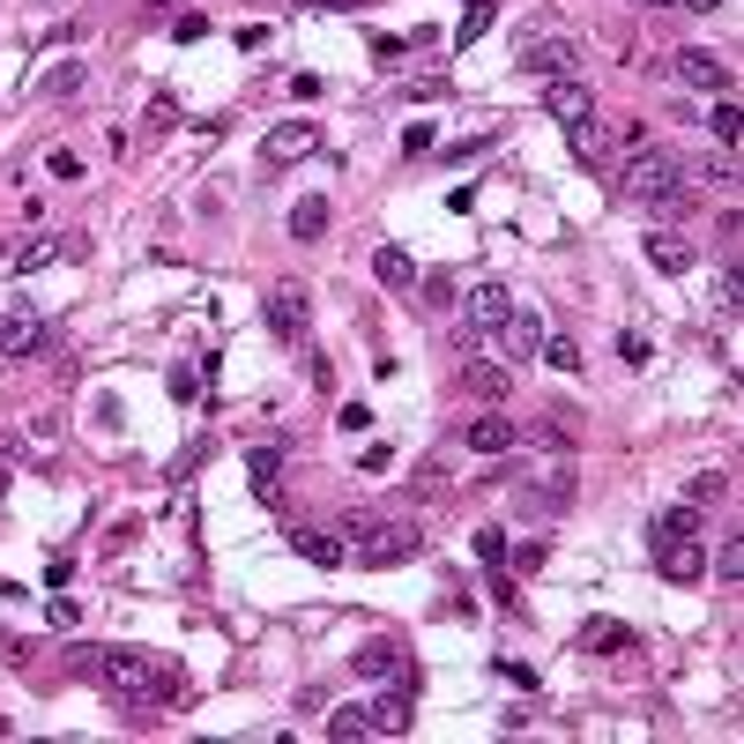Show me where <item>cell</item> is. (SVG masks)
<instances>
[{
	"mask_svg": "<svg viewBox=\"0 0 744 744\" xmlns=\"http://www.w3.org/2000/svg\"><path fill=\"white\" fill-rule=\"evenodd\" d=\"M677 8H693V16H715L722 0H677Z\"/></svg>",
	"mask_w": 744,
	"mask_h": 744,
	"instance_id": "cell-42",
	"label": "cell"
},
{
	"mask_svg": "<svg viewBox=\"0 0 744 744\" xmlns=\"http://www.w3.org/2000/svg\"><path fill=\"white\" fill-rule=\"evenodd\" d=\"M247 476H253V492H261V499H275V484H283V446H275V440L247 446Z\"/></svg>",
	"mask_w": 744,
	"mask_h": 744,
	"instance_id": "cell-16",
	"label": "cell"
},
{
	"mask_svg": "<svg viewBox=\"0 0 744 744\" xmlns=\"http://www.w3.org/2000/svg\"><path fill=\"white\" fill-rule=\"evenodd\" d=\"M46 343H52V328L38 305H8L0 313V358H38Z\"/></svg>",
	"mask_w": 744,
	"mask_h": 744,
	"instance_id": "cell-5",
	"label": "cell"
},
{
	"mask_svg": "<svg viewBox=\"0 0 744 744\" xmlns=\"http://www.w3.org/2000/svg\"><path fill=\"white\" fill-rule=\"evenodd\" d=\"M677 82H693L707 98H730V60H722L715 46H685L677 52Z\"/></svg>",
	"mask_w": 744,
	"mask_h": 744,
	"instance_id": "cell-8",
	"label": "cell"
},
{
	"mask_svg": "<svg viewBox=\"0 0 744 744\" xmlns=\"http://www.w3.org/2000/svg\"><path fill=\"white\" fill-rule=\"evenodd\" d=\"M82 82H90V74H82V60H60V68L46 74V98H74Z\"/></svg>",
	"mask_w": 744,
	"mask_h": 744,
	"instance_id": "cell-30",
	"label": "cell"
},
{
	"mask_svg": "<svg viewBox=\"0 0 744 744\" xmlns=\"http://www.w3.org/2000/svg\"><path fill=\"white\" fill-rule=\"evenodd\" d=\"M625 194L641 201V209H655V217H677V209H685V201H693V187H685V157H677V149H633V157H625Z\"/></svg>",
	"mask_w": 744,
	"mask_h": 744,
	"instance_id": "cell-2",
	"label": "cell"
},
{
	"mask_svg": "<svg viewBox=\"0 0 744 744\" xmlns=\"http://www.w3.org/2000/svg\"><path fill=\"white\" fill-rule=\"evenodd\" d=\"M350 663H358V677H380V685H388V677H402V647L395 641H365Z\"/></svg>",
	"mask_w": 744,
	"mask_h": 744,
	"instance_id": "cell-19",
	"label": "cell"
},
{
	"mask_svg": "<svg viewBox=\"0 0 744 744\" xmlns=\"http://www.w3.org/2000/svg\"><path fill=\"white\" fill-rule=\"evenodd\" d=\"M328 737H335V744H358V737H372L365 707H358V700H350V707H335V715H328Z\"/></svg>",
	"mask_w": 744,
	"mask_h": 744,
	"instance_id": "cell-26",
	"label": "cell"
},
{
	"mask_svg": "<svg viewBox=\"0 0 744 744\" xmlns=\"http://www.w3.org/2000/svg\"><path fill=\"white\" fill-rule=\"evenodd\" d=\"M343 536H350L343 551L358 559V566H372V573H380V566H402V559H418V544H424L418 521H402V514H358Z\"/></svg>",
	"mask_w": 744,
	"mask_h": 744,
	"instance_id": "cell-3",
	"label": "cell"
},
{
	"mask_svg": "<svg viewBox=\"0 0 744 744\" xmlns=\"http://www.w3.org/2000/svg\"><path fill=\"white\" fill-rule=\"evenodd\" d=\"M142 8H172V0H142Z\"/></svg>",
	"mask_w": 744,
	"mask_h": 744,
	"instance_id": "cell-43",
	"label": "cell"
},
{
	"mask_svg": "<svg viewBox=\"0 0 744 744\" xmlns=\"http://www.w3.org/2000/svg\"><path fill=\"white\" fill-rule=\"evenodd\" d=\"M291 544L305 551V559H313V566L321 573H335V566H350V551L335 544V536H328V529H291Z\"/></svg>",
	"mask_w": 744,
	"mask_h": 744,
	"instance_id": "cell-18",
	"label": "cell"
},
{
	"mask_svg": "<svg viewBox=\"0 0 744 744\" xmlns=\"http://www.w3.org/2000/svg\"><path fill=\"white\" fill-rule=\"evenodd\" d=\"M521 68L544 74V82H566V74L581 68V46H573V38H536V46L521 52Z\"/></svg>",
	"mask_w": 744,
	"mask_h": 744,
	"instance_id": "cell-11",
	"label": "cell"
},
{
	"mask_svg": "<svg viewBox=\"0 0 744 744\" xmlns=\"http://www.w3.org/2000/svg\"><path fill=\"white\" fill-rule=\"evenodd\" d=\"M372 737H410L418 730V693H410V677H388V693L365 707Z\"/></svg>",
	"mask_w": 744,
	"mask_h": 744,
	"instance_id": "cell-4",
	"label": "cell"
},
{
	"mask_svg": "<svg viewBox=\"0 0 744 744\" xmlns=\"http://www.w3.org/2000/svg\"><path fill=\"white\" fill-rule=\"evenodd\" d=\"M544 313H529V305H514L506 321H499V343H506V365H536V350H544Z\"/></svg>",
	"mask_w": 744,
	"mask_h": 744,
	"instance_id": "cell-7",
	"label": "cell"
},
{
	"mask_svg": "<svg viewBox=\"0 0 744 744\" xmlns=\"http://www.w3.org/2000/svg\"><path fill=\"white\" fill-rule=\"evenodd\" d=\"M476 559H484V566H506V536H499V529H476Z\"/></svg>",
	"mask_w": 744,
	"mask_h": 744,
	"instance_id": "cell-36",
	"label": "cell"
},
{
	"mask_svg": "<svg viewBox=\"0 0 744 744\" xmlns=\"http://www.w3.org/2000/svg\"><path fill=\"white\" fill-rule=\"evenodd\" d=\"M521 514H566L573 506V476H551V484H521Z\"/></svg>",
	"mask_w": 744,
	"mask_h": 744,
	"instance_id": "cell-15",
	"label": "cell"
},
{
	"mask_svg": "<svg viewBox=\"0 0 744 744\" xmlns=\"http://www.w3.org/2000/svg\"><path fill=\"white\" fill-rule=\"evenodd\" d=\"M619 358H625V365H647V335H641V328H625V335H619Z\"/></svg>",
	"mask_w": 744,
	"mask_h": 744,
	"instance_id": "cell-38",
	"label": "cell"
},
{
	"mask_svg": "<svg viewBox=\"0 0 744 744\" xmlns=\"http://www.w3.org/2000/svg\"><path fill=\"white\" fill-rule=\"evenodd\" d=\"M74 670L98 677V693L120 700V707H164V700L187 693V677L164 670L157 655H142V647H74Z\"/></svg>",
	"mask_w": 744,
	"mask_h": 744,
	"instance_id": "cell-1",
	"label": "cell"
},
{
	"mask_svg": "<svg viewBox=\"0 0 744 744\" xmlns=\"http://www.w3.org/2000/svg\"><path fill=\"white\" fill-rule=\"evenodd\" d=\"M566 142H573V157H581V164H603V149H611V142H603V127H595V120L566 127Z\"/></svg>",
	"mask_w": 744,
	"mask_h": 744,
	"instance_id": "cell-28",
	"label": "cell"
},
{
	"mask_svg": "<svg viewBox=\"0 0 744 744\" xmlns=\"http://www.w3.org/2000/svg\"><path fill=\"white\" fill-rule=\"evenodd\" d=\"M305 8H328V16H343V8H358V0H305Z\"/></svg>",
	"mask_w": 744,
	"mask_h": 744,
	"instance_id": "cell-41",
	"label": "cell"
},
{
	"mask_svg": "<svg viewBox=\"0 0 744 744\" xmlns=\"http://www.w3.org/2000/svg\"><path fill=\"white\" fill-rule=\"evenodd\" d=\"M647 261H655L663 275H685L693 269V247H685V239H647Z\"/></svg>",
	"mask_w": 744,
	"mask_h": 744,
	"instance_id": "cell-25",
	"label": "cell"
},
{
	"mask_svg": "<svg viewBox=\"0 0 744 744\" xmlns=\"http://www.w3.org/2000/svg\"><path fill=\"white\" fill-rule=\"evenodd\" d=\"M707 127H715V142L722 149H737V127H744V112L730 98H715V112H707Z\"/></svg>",
	"mask_w": 744,
	"mask_h": 744,
	"instance_id": "cell-29",
	"label": "cell"
},
{
	"mask_svg": "<svg viewBox=\"0 0 744 744\" xmlns=\"http://www.w3.org/2000/svg\"><path fill=\"white\" fill-rule=\"evenodd\" d=\"M462 380H470V395H484V402H506V388H514V365H470Z\"/></svg>",
	"mask_w": 744,
	"mask_h": 744,
	"instance_id": "cell-22",
	"label": "cell"
},
{
	"mask_svg": "<svg viewBox=\"0 0 744 744\" xmlns=\"http://www.w3.org/2000/svg\"><path fill=\"white\" fill-rule=\"evenodd\" d=\"M46 172L68 187V179H82V157H74V149H46Z\"/></svg>",
	"mask_w": 744,
	"mask_h": 744,
	"instance_id": "cell-34",
	"label": "cell"
},
{
	"mask_svg": "<svg viewBox=\"0 0 744 744\" xmlns=\"http://www.w3.org/2000/svg\"><path fill=\"white\" fill-rule=\"evenodd\" d=\"M544 112H551L559 127H581V120H595V98L566 74V82H544Z\"/></svg>",
	"mask_w": 744,
	"mask_h": 744,
	"instance_id": "cell-13",
	"label": "cell"
},
{
	"mask_svg": "<svg viewBox=\"0 0 744 744\" xmlns=\"http://www.w3.org/2000/svg\"><path fill=\"white\" fill-rule=\"evenodd\" d=\"M328 217H335V209H328L321 194H305V201L291 209V239H298V247H305V239H321V231H328Z\"/></svg>",
	"mask_w": 744,
	"mask_h": 744,
	"instance_id": "cell-21",
	"label": "cell"
},
{
	"mask_svg": "<svg viewBox=\"0 0 744 744\" xmlns=\"http://www.w3.org/2000/svg\"><path fill=\"white\" fill-rule=\"evenodd\" d=\"M581 647H589V655H633V647H641V633H633V625H619V619H589V625H581Z\"/></svg>",
	"mask_w": 744,
	"mask_h": 744,
	"instance_id": "cell-14",
	"label": "cell"
},
{
	"mask_svg": "<svg viewBox=\"0 0 744 744\" xmlns=\"http://www.w3.org/2000/svg\"><path fill=\"white\" fill-rule=\"evenodd\" d=\"M655 566H663V581H700L707 573V544L700 536H655Z\"/></svg>",
	"mask_w": 744,
	"mask_h": 744,
	"instance_id": "cell-10",
	"label": "cell"
},
{
	"mask_svg": "<svg viewBox=\"0 0 744 744\" xmlns=\"http://www.w3.org/2000/svg\"><path fill=\"white\" fill-rule=\"evenodd\" d=\"M372 275H380L388 291H410V283H418V261H410L402 247H380V253H372Z\"/></svg>",
	"mask_w": 744,
	"mask_h": 744,
	"instance_id": "cell-20",
	"label": "cell"
},
{
	"mask_svg": "<svg viewBox=\"0 0 744 744\" xmlns=\"http://www.w3.org/2000/svg\"><path fill=\"white\" fill-rule=\"evenodd\" d=\"M506 559H514L521 573H536V566H544V544H536V536H529V544H514V551H506Z\"/></svg>",
	"mask_w": 744,
	"mask_h": 744,
	"instance_id": "cell-40",
	"label": "cell"
},
{
	"mask_svg": "<svg viewBox=\"0 0 744 744\" xmlns=\"http://www.w3.org/2000/svg\"><path fill=\"white\" fill-rule=\"evenodd\" d=\"M261 305H269V328L283 335V343H298V335L313 328V291H305V283H275Z\"/></svg>",
	"mask_w": 744,
	"mask_h": 744,
	"instance_id": "cell-6",
	"label": "cell"
},
{
	"mask_svg": "<svg viewBox=\"0 0 744 744\" xmlns=\"http://www.w3.org/2000/svg\"><path fill=\"white\" fill-rule=\"evenodd\" d=\"M544 365H559V372H581V343H573V335H544Z\"/></svg>",
	"mask_w": 744,
	"mask_h": 744,
	"instance_id": "cell-32",
	"label": "cell"
},
{
	"mask_svg": "<svg viewBox=\"0 0 744 744\" xmlns=\"http://www.w3.org/2000/svg\"><path fill=\"white\" fill-rule=\"evenodd\" d=\"M655 536H700V506H670V514H655Z\"/></svg>",
	"mask_w": 744,
	"mask_h": 744,
	"instance_id": "cell-31",
	"label": "cell"
},
{
	"mask_svg": "<svg viewBox=\"0 0 744 744\" xmlns=\"http://www.w3.org/2000/svg\"><path fill=\"white\" fill-rule=\"evenodd\" d=\"M335 424H343L350 440H358V432H372V410H365V402H343V418H335Z\"/></svg>",
	"mask_w": 744,
	"mask_h": 744,
	"instance_id": "cell-39",
	"label": "cell"
},
{
	"mask_svg": "<svg viewBox=\"0 0 744 744\" xmlns=\"http://www.w3.org/2000/svg\"><path fill=\"white\" fill-rule=\"evenodd\" d=\"M715 573H722V581H737V573H744V544H737V536H722V551H715Z\"/></svg>",
	"mask_w": 744,
	"mask_h": 744,
	"instance_id": "cell-35",
	"label": "cell"
},
{
	"mask_svg": "<svg viewBox=\"0 0 744 744\" xmlns=\"http://www.w3.org/2000/svg\"><path fill=\"white\" fill-rule=\"evenodd\" d=\"M492 0H470V8H462V23H454V46H476V38H484V30H492Z\"/></svg>",
	"mask_w": 744,
	"mask_h": 744,
	"instance_id": "cell-27",
	"label": "cell"
},
{
	"mask_svg": "<svg viewBox=\"0 0 744 744\" xmlns=\"http://www.w3.org/2000/svg\"><path fill=\"white\" fill-rule=\"evenodd\" d=\"M514 440H521L514 418H470V454H506Z\"/></svg>",
	"mask_w": 744,
	"mask_h": 744,
	"instance_id": "cell-17",
	"label": "cell"
},
{
	"mask_svg": "<svg viewBox=\"0 0 744 744\" xmlns=\"http://www.w3.org/2000/svg\"><path fill=\"white\" fill-rule=\"evenodd\" d=\"M313 149H321L313 120H283V127H269V142H261V157H269V164H298V157H313Z\"/></svg>",
	"mask_w": 744,
	"mask_h": 744,
	"instance_id": "cell-12",
	"label": "cell"
},
{
	"mask_svg": "<svg viewBox=\"0 0 744 744\" xmlns=\"http://www.w3.org/2000/svg\"><path fill=\"white\" fill-rule=\"evenodd\" d=\"M424 313H446V305H454V283H446V275H424V298H418Z\"/></svg>",
	"mask_w": 744,
	"mask_h": 744,
	"instance_id": "cell-33",
	"label": "cell"
},
{
	"mask_svg": "<svg viewBox=\"0 0 744 744\" xmlns=\"http://www.w3.org/2000/svg\"><path fill=\"white\" fill-rule=\"evenodd\" d=\"M432 142H440V127H432V120H410V127H402V149H410V157H418V149H432Z\"/></svg>",
	"mask_w": 744,
	"mask_h": 744,
	"instance_id": "cell-37",
	"label": "cell"
},
{
	"mask_svg": "<svg viewBox=\"0 0 744 744\" xmlns=\"http://www.w3.org/2000/svg\"><path fill=\"white\" fill-rule=\"evenodd\" d=\"M462 313H470V328H476V335H499V321H506V313H514V291H506V283H492V275H484V283H476V291H462Z\"/></svg>",
	"mask_w": 744,
	"mask_h": 744,
	"instance_id": "cell-9",
	"label": "cell"
},
{
	"mask_svg": "<svg viewBox=\"0 0 744 744\" xmlns=\"http://www.w3.org/2000/svg\"><path fill=\"white\" fill-rule=\"evenodd\" d=\"M722 499H730V476H722V470L685 476V506H722Z\"/></svg>",
	"mask_w": 744,
	"mask_h": 744,
	"instance_id": "cell-24",
	"label": "cell"
},
{
	"mask_svg": "<svg viewBox=\"0 0 744 744\" xmlns=\"http://www.w3.org/2000/svg\"><path fill=\"white\" fill-rule=\"evenodd\" d=\"M52 261H60V239H52V231H38V239L16 247V275H38V269H52Z\"/></svg>",
	"mask_w": 744,
	"mask_h": 744,
	"instance_id": "cell-23",
	"label": "cell"
}]
</instances>
